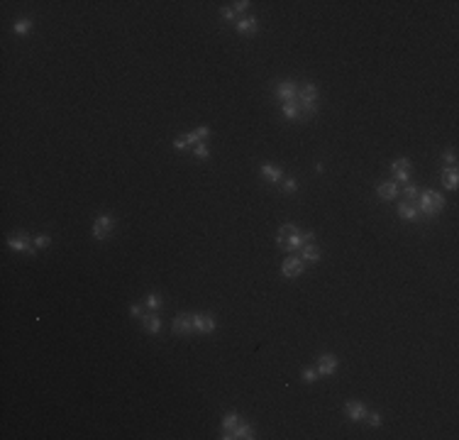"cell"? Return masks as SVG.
I'll return each mask as SVG.
<instances>
[{"label":"cell","mask_w":459,"mask_h":440,"mask_svg":"<svg viewBox=\"0 0 459 440\" xmlns=\"http://www.w3.org/2000/svg\"><path fill=\"white\" fill-rule=\"evenodd\" d=\"M418 198H420L418 208H420V210H423L428 218H435V215H437V213H442V208H445V198H442L437 191H432V189L423 191Z\"/></svg>","instance_id":"cell-1"},{"label":"cell","mask_w":459,"mask_h":440,"mask_svg":"<svg viewBox=\"0 0 459 440\" xmlns=\"http://www.w3.org/2000/svg\"><path fill=\"white\" fill-rule=\"evenodd\" d=\"M315 101H318V88L313 83H306L303 88H298V96H296V103L308 110V113H315Z\"/></svg>","instance_id":"cell-2"},{"label":"cell","mask_w":459,"mask_h":440,"mask_svg":"<svg viewBox=\"0 0 459 440\" xmlns=\"http://www.w3.org/2000/svg\"><path fill=\"white\" fill-rule=\"evenodd\" d=\"M7 245H10L12 250L27 252V254H34V250H37V245H34V240H32V237H27L25 233H17V235H10V237H7Z\"/></svg>","instance_id":"cell-3"},{"label":"cell","mask_w":459,"mask_h":440,"mask_svg":"<svg viewBox=\"0 0 459 440\" xmlns=\"http://www.w3.org/2000/svg\"><path fill=\"white\" fill-rule=\"evenodd\" d=\"M296 96H298V88L293 81H281L276 83V98L281 103H296Z\"/></svg>","instance_id":"cell-4"},{"label":"cell","mask_w":459,"mask_h":440,"mask_svg":"<svg viewBox=\"0 0 459 440\" xmlns=\"http://www.w3.org/2000/svg\"><path fill=\"white\" fill-rule=\"evenodd\" d=\"M281 274L286 279H296L303 274V259L301 257H286L283 264H281Z\"/></svg>","instance_id":"cell-5"},{"label":"cell","mask_w":459,"mask_h":440,"mask_svg":"<svg viewBox=\"0 0 459 440\" xmlns=\"http://www.w3.org/2000/svg\"><path fill=\"white\" fill-rule=\"evenodd\" d=\"M115 228V220L110 218V215H100L95 223H93V237L95 240H105L108 237V233Z\"/></svg>","instance_id":"cell-6"},{"label":"cell","mask_w":459,"mask_h":440,"mask_svg":"<svg viewBox=\"0 0 459 440\" xmlns=\"http://www.w3.org/2000/svg\"><path fill=\"white\" fill-rule=\"evenodd\" d=\"M171 330H174L176 335H188V333L193 330V315L179 313L176 318H174V325H171Z\"/></svg>","instance_id":"cell-7"},{"label":"cell","mask_w":459,"mask_h":440,"mask_svg":"<svg viewBox=\"0 0 459 440\" xmlns=\"http://www.w3.org/2000/svg\"><path fill=\"white\" fill-rule=\"evenodd\" d=\"M193 330H196V333H203V335L213 333V330H215V320H213V315L196 313L193 315Z\"/></svg>","instance_id":"cell-8"},{"label":"cell","mask_w":459,"mask_h":440,"mask_svg":"<svg viewBox=\"0 0 459 440\" xmlns=\"http://www.w3.org/2000/svg\"><path fill=\"white\" fill-rule=\"evenodd\" d=\"M337 370V357L335 355H320L318 357V374L320 377H332Z\"/></svg>","instance_id":"cell-9"},{"label":"cell","mask_w":459,"mask_h":440,"mask_svg":"<svg viewBox=\"0 0 459 440\" xmlns=\"http://www.w3.org/2000/svg\"><path fill=\"white\" fill-rule=\"evenodd\" d=\"M391 174L396 181H408L410 179V162L408 159H396L391 164Z\"/></svg>","instance_id":"cell-10"},{"label":"cell","mask_w":459,"mask_h":440,"mask_svg":"<svg viewBox=\"0 0 459 440\" xmlns=\"http://www.w3.org/2000/svg\"><path fill=\"white\" fill-rule=\"evenodd\" d=\"M344 413H347L352 421H364V418H367V406H364L362 401H347Z\"/></svg>","instance_id":"cell-11"},{"label":"cell","mask_w":459,"mask_h":440,"mask_svg":"<svg viewBox=\"0 0 459 440\" xmlns=\"http://www.w3.org/2000/svg\"><path fill=\"white\" fill-rule=\"evenodd\" d=\"M376 196H379L381 201H394L396 196H398L396 181H384V184H379V186H376Z\"/></svg>","instance_id":"cell-12"},{"label":"cell","mask_w":459,"mask_h":440,"mask_svg":"<svg viewBox=\"0 0 459 440\" xmlns=\"http://www.w3.org/2000/svg\"><path fill=\"white\" fill-rule=\"evenodd\" d=\"M222 438H254V431H252V426H247V423H237L232 431H227V433H222Z\"/></svg>","instance_id":"cell-13"},{"label":"cell","mask_w":459,"mask_h":440,"mask_svg":"<svg viewBox=\"0 0 459 440\" xmlns=\"http://www.w3.org/2000/svg\"><path fill=\"white\" fill-rule=\"evenodd\" d=\"M142 328L147 330V333H152V335H156L159 330H161V318L156 313H149V315H142Z\"/></svg>","instance_id":"cell-14"},{"label":"cell","mask_w":459,"mask_h":440,"mask_svg":"<svg viewBox=\"0 0 459 440\" xmlns=\"http://www.w3.org/2000/svg\"><path fill=\"white\" fill-rule=\"evenodd\" d=\"M262 176L269 181V184H278V181H283V171H281L278 167H271V164H264L262 167Z\"/></svg>","instance_id":"cell-15"},{"label":"cell","mask_w":459,"mask_h":440,"mask_svg":"<svg viewBox=\"0 0 459 440\" xmlns=\"http://www.w3.org/2000/svg\"><path fill=\"white\" fill-rule=\"evenodd\" d=\"M457 181H459V174H457V167H447V169H442V184L447 186V189H457Z\"/></svg>","instance_id":"cell-16"},{"label":"cell","mask_w":459,"mask_h":440,"mask_svg":"<svg viewBox=\"0 0 459 440\" xmlns=\"http://www.w3.org/2000/svg\"><path fill=\"white\" fill-rule=\"evenodd\" d=\"M235 27H237L240 34H254V32H257V20H254V17H242Z\"/></svg>","instance_id":"cell-17"},{"label":"cell","mask_w":459,"mask_h":440,"mask_svg":"<svg viewBox=\"0 0 459 440\" xmlns=\"http://www.w3.org/2000/svg\"><path fill=\"white\" fill-rule=\"evenodd\" d=\"M398 215L403 218V220H415L418 218V205H413V203H398Z\"/></svg>","instance_id":"cell-18"},{"label":"cell","mask_w":459,"mask_h":440,"mask_svg":"<svg viewBox=\"0 0 459 440\" xmlns=\"http://www.w3.org/2000/svg\"><path fill=\"white\" fill-rule=\"evenodd\" d=\"M196 142H198L196 135H193V132H188V135L176 137V139H174V147H176V149H188V147H191V144H196Z\"/></svg>","instance_id":"cell-19"},{"label":"cell","mask_w":459,"mask_h":440,"mask_svg":"<svg viewBox=\"0 0 459 440\" xmlns=\"http://www.w3.org/2000/svg\"><path fill=\"white\" fill-rule=\"evenodd\" d=\"M12 30H15V34H27V32L32 30V20L22 17V20H17V22L12 25Z\"/></svg>","instance_id":"cell-20"},{"label":"cell","mask_w":459,"mask_h":440,"mask_svg":"<svg viewBox=\"0 0 459 440\" xmlns=\"http://www.w3.org/2000/svg\"><path fill=\"white\" fill-rule=\"evenodd\" d=\"M301 259H308V262H318L320 259V250L315 247V245H306L303 247V257Z\"/></svg>","instance_id":"cell-21"},{"label":"cell","mask_w":459,"mask_h":440,"mask_svg":"<svg viewBox=\"0 0 459 440\" xmlns=\"http://www.w3.org/2000/svg\"><path fill=\"white\" fill-rule=\"evenodd\" d=\"M283 115H286L288 120H296V118L301 115V108H298V103H283Z\"/></svg>","instance_id":"cell-22"},{"label":"cell","mask_w":459,"mask_h":440,"mask_svg":"<svg viewBox=\"0 0 459 440\" xmlns=\"http://www.w3.org/2000/svg\"><path fill=\"white\" fill-rule=\"evenodd\" d=\"M144 306L152 308V311H156V308L161 306V296H159V294H147V296H144Z\"/></svg>","instance_id":"cell-23"},{"label":"cell","mask_w":459,"mask_h":440,"mask_svg":"<svg viewBox=\"0 0 459 440\" xmlns=\"http://www.w3.org/2000/svg\"><path fill=\"white\" fill-rule=\"evenodd\" d=\"M237 423H240L237 413H227V416L222 418V428H225V433H227V431H232V428H235Z\"/></svg>","instance_id":"cell-24"},{"label":"cell","mask_w":459,"mask_h":440,"mask_svg":"<svg viewBox=\"0 0 459 440\" xmlns=\"http://www.w3.org/2000/svg\"><path fill=\"white\" fill-rule=\"evenodd\" d=\"M301 379H303L306 384H313V381L318 379V370H303V372H301Z\"/></svg>","instance_id":"cell-25"},{"label":"cell","mask_w":459,"mask_h":440,"mask_svg":"<svg viewBox=\"0 0 459 440\" xmlns=\"http://www.w3.org/2000/svg\"><path fill=\"white\" fill-rule=\"evenodd\" d=\"M34 245H37V247H49V245H52V237H49V235H37V237H34Z\"/></svg>","instance_id":"cell-26"},{"label":"cell","mask_w":459,"mask_h":440,"mask_svg":"<svg viewBox=\"0 0 459 440\" xmlns=\"http://www.w3.org/2000/svg\"><path fill=\"white\" fill-rule=\"evenodd\" d=\"M403 196H405L408 201H415V198L420 196V191L415 189V186H405V189H403Z\"/></svg>","instance_id":"cell-27"},{"label":"cell","mask_w":459,"mask_h":440,"mask_svg":"<svg viewBox=\"0 0 459 440\" xmlns=\"http://www.w3.org/2000/svg\"><path fill=\"white\" fill-rule=\"evenodd\" d=\"M193 135H196L198 142H200V139H208V137H210V127H198Z\"/></svg>","instance_id":"cell-28"},{"label":"cell","mask_w":459,"mask_h":440,"mask_svg":"<svg viewBox=\"0 0 459 440\" xmlns=\"http://www.w3.org/2000/svg\"><path fill=\"white\" fill-rule=\"evenodd\" d=\"M367 418H369V426H374V428L381 426V413H367Z\"/></svg>","instance_id":"cell-29"},{"label":"cell","mask_w":459,"mask_h":440,"mask_svg":"<svg viewBox=\"0 0 459 440\" xmlns=\"http://www.w3.org/2000/svg\"><path fill=\"white\" fill-rule=\"evenodd\" d=\"M442 159L447 162V167H455V164H457V154H455V152H447V154H442Z\"/></svg>","instance_id":"cell-30"},{"label":"cell","mask_w":459,"mask_h":440,"mask_svg":"<svg viewBox=\"0 0 459 440\" xmlns=\"http://www.w3.org/2000/svg\"><path fill=\"white\" fill-rule=\"evenodd\" d=\"M283 191H286V193H293V191H296V179H283Z\"/></svg>","instance_id":"cell-31"},{"label":"cell","mask_w":459,"mask_h":440,"mask_svg":"<svg viewBox=\"0 0 459 440\" xmlns=\"http://www.w3.org/2000/svg\"><path fill=\"white\" fill-rule=\"evenodd\" d=\"M208 154H210V152H208V147H205V144H198V147H196V157H198V159H205Z\"/></svg>","instance_id":"cell-32"},{"label":"cell","mask_w":459,"mask_h":440,"mask_svg":"<svg viewBox=\"0 0 459 440\" xmlns=\"http://www.w3.org/2000/svg\"><path fill=\"white\" fill-rule=\"evenodd\" d=\"M220 15H222L225 20H235V10H232V7H222V10H220Z\"/></svg>","instance_id":"cell-33"},{"label":"cell","mask_w":459,"mask_h":440,"mask_svg":"<svg viewBox=\"0 0 459 440\" xmlns=\"http://www.w3.org/2000/svg\"><path fill=\"white\" fill-rule=\"evenodd\" d=\"M247 7H249V2H247V0H240V2H235V10H237V12H245Z\"/></svg>","instance_id":"cell-34"},{"label":"cell","mask_w":459,"mask_h":440,"mask_svg":"<svg viewBox=\"0 0 459 440\" xmlns=\"http://www.w3.org/2000/svg\"><path fill=\"white\" fill-rule=\"evenodd\" d=\"M130 315H134V318H142V306H134V304H132V306H130Z\"/></svg>","instance_id":"cell-35"}]
</instances>
